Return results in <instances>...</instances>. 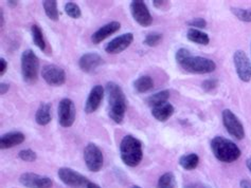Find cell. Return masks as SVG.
I'll return each mask as SVG.
<instances>
[{"label": "cell", "mask_w": 251, "mask_h": 188, "mask_svg": "<svg viewBox=\"0 0 251 188\" xmlns=\"http://www.w3.org/2000/svg\"><path fill=\"white\" fill-rule=\"evenodd\" d=\"M217 86H219V81H217L216 79H209V80L203 81L201 84V88L206 92L213 91V90H215L217 88Z\"/></svg>", "instance_id": "obj_32"}, {"label": "cell", "mask_w": 251, "mask_h": 188, "mask_svg": "<svg viewBox=\"0 0 251 188\" xmlns=\"http://www.w3.org/2000/svg\"><path fill=\"white\" fill-rule=\"evenodd\" d=\"M17 2L18 1H16V0H14V1H13V0H9V1H6V3H8V5H10L11 8H15V6L17 5Z\"/></svg>", "instance_id": "obj_39"}, {"label": "cell", "mask_w": 251, "mask_h": 188, "mask_svg": "<svg viewBox=\"0 0 251 188\" xmlns=\"http://www.w3.org/2000/svg\"><path fill=\"white\" fill-rule=\"evenodd\" d=\"M121 28V23L119 21H111L107 24H104L99 30H97L94 34L91 35V42L95 44L101 43L103 41L106 40L107 37L115 34Z\"/></svg>", "instance_id": "obj_17"}, {"label": "cell", "mask_w": 251, "mask_h": 188, "mask_svg": "<svg viewBox=\"0 0 251 188\" xmlns=\"http://www.w3.org/2000/svg\"><path fill=\"white\" fill-rule=\"evenodd\" d=\"M187 24L189 25L190 28H193V29L197 28V30H198V29L206 28L207 27V21H206V19H203V18H194V19H192V21H188Z\"/></svg>", "instance_id": "obj_33"}, {"label": "cell", "mask_w": 251, "mask_h": 188, "mask_svg": "<svg viewBox=\"0 0 251 188\" xmlns=\"http://www.w3.org/2000/svg\"><path fill=\"white\" fill-rule=\"evenodd\" d=\"M41 73L44 81L50 86L59 87L66 83L65 71L56 64H45Z\"/></svg>", "instance_id": "obj_11"}, {"label": "cell", "mask_w": 251, "mask_h": 188, "mask_svg": "<svg viewBox=\"0 0 251 188\" xmlns=\"http://www.w3.org/2000/svg\"><path fill=\"white\" fill-rule=\"evenodd\" d=\"M223 123L231 137L236 140L245 138V130H244L243 124L230 109H225L223 111Z\"/></svg>", "instance_id": "obj_8"}, {"label": "cell", "mask_w": 251, "mask_h": 188, "mask_svg": "<svg viewBox=\"0 0 251 188\" xmlns=\"http://www.w3.org/2000/svg\"><path fill=\"white\" fill-rule=\"evenodd\" d=\"M120 157L126 166H138L143 158L142 143L133 135H125L120 143Z\"/></svg>", "instance_id": "obj_3"}, {"label": "cell", "mask_w": 251, "mask_h": 188, "mask_svg": "<svg viewBox=\"0 0 251 188\" xmlns=\"http://www.w3.org/2000/svg\"><path fill=\"white\" fill-rule=\"evenodd\" d=\"M0 18H1V24H0V27L3 28L4 25V16H3V11L1 10V12H0Z\"/></svg>", "instance_id": "obj_41"}, {"label": "cell", "mask_w": 251, "mask_h": 188, "mask_svg": "<svg viewBox=\"0 0 251 188\" xmlns=\"http://www.w3.org/2000/svg\"><path fill=\"white\" fill-rule=\"evenodd\" d=\"M163 35L161 33H158V32H151L144 38L143 43L148 47H156L162 42Z\"/></svg>", "instance_id": "obj_28"}, {"label": "cell", "mask_w": 251, "mask_h": 188, "mask_svg": "<svg viewBox=\"0 0 251 188\" xmlns=\"http://www.w3.org/2000/svg\"><path fill=\"white\" fill-rule=\"evenodd\" d=\"M84 160L89 171L99 172L102 169L104 164L103 153L101 151V149L96 144H94V143H89V144L85 147Z\"/></svg>", "instance_id": "obj_6"}, {"label": "cell", "mask_w": 251, "mask_h": 188, "mask_svg": "<svg viewBox=\"0 0 251 188\" xmlns=\"http://www.w3.org/2000/svg\"><path fill=\"white\" fill-rule=\"evenodd\" d=\"M108 115L117 124H121L126 111V97L122 88L114 82L106 84Z\"/></svg>", "instance_id": "obj_2"}, {"label": "cell", "mask_w": 251, "mask_h": 188, "mask_svg": "<svg viewBox=\"0 0 251 188\" xmlns=\"http://www.w3.org/2000/svg\"><path fill=\"white\" fill-rule=\"evenodd\" d=\"M233 63L237 76L242 82L248 83L251 80V63L245 52L237 50L233 54Z\"/></svg>", "instance_id": "obj_10"}, {"label": "cell", "mask_w": 251, "mask_h": 188, "mask_svg": "<svg viewBox=\"0 0 251 188\" xmlns=\"http://www.w3.org/2000/svg\"><path fill=\"white\" fill-rule=\"evenodd\" d=\"M153 4L156 9H164L169 5V1H163V0H154Z\"/></svg>", "instance_id": "obj_36"}, {"label": "cell", "mask_w": 251, "mask_h": 188, "mask_svg": "<svg viewBox=\"0 0 251 188\" xmlns=\"http://www.w3.org/2000/svg\"><path fill=\"white\" fill-rule=\"evenodd\" d=\"M52 120V108L50 104L44 103L38 107L35 113V121L38 125L46 126L48 125Z\"/></svg>", "instance_id": "obj_20"}, {"label": "cell", "mask_w": 251, "mask_h": 188, "mask_svg": "<svg viewBox=\"0 0 251 188\" xmlns=\"http://www.w3.org/2000/svg\"><path fill=\"white\" fill-rule=\"evenodd\" d=\"M86 188H101V187L99 186L98 184H96V183L89 182V183H88V185H87V187H86Z\"/></svg>", "instance_id": "obj_40"}, {"label": "cell", "mask_w": 251, "mask_h": 188, "mask_svg": "<svg viewBox=\"0 0 251 188\" xmlns=\"http://www.w3.org/2000/svg\"><path fill=\"white\" fill-rule=\"evenodd\" d=\"M25 134L21 131H11L1 135L0 138V148L10 149L23 144L25 142Z\"/></svg>", "instance_id": "obj_18"}, {"label": "cell", "mask_w": 251, "mask_h": 188, "mask_svg": "<svg viewBox=\"0 0 251 188\" xmlns=\"http://www.w3.org/2000/svg\"><path fill=\"white\" fill-rule=\"evenodd\" d=\"M104 63V60L101 55H99L95 52L91 53H85L78 60V67L85 73H92L99 67Z\"/></svg>", "instance_id": "obj_15"}, {"label": "cell", "mask_w": 251, "mask_h": 188, "mask_svg": "<svg viewBox=\"0 0 251 188\" xmlns=\"http://www.w3.org/2000/svg\"><path fill=\"white\" fill-rule=\"evenodd\" d=\"M43 6L46 15L49 17V19H51L52 21H58V9L55 0H45L43 1Z\"/></svg>", "instance_id": "obj_26"}, {"label": "cell", "mask_w": 251, "mask_h": 188, "mask_svg": "<svg viewBox=\"0 0 251 188\" xmlns=\"http://www.w3.org/2000/svg\"><path fill=\"white\" fill-rule=\"evenodd\" d=\"M246 166H247L248 169L251 171V158L247 159V161H246Z\"/></svg>", "instance_id": "obj_42"}, {"label": "cell", "mask_w": 251, "mask_h": 188, "mask_svg": "<svg viewBox=\"0 0 251 188\" xmlns=\"http://www.w3.org/2000/svg\"><path fill=\"white\" fill-rule=\"evenodd\" d=\"M57 174L62 182L71 188H86L89 183L87 178L69 167L59 168Z\"/></svg>", "instance_id": "obj_7"}, {"label": "cell", "mask_w": 251, "mask_h": 188, "mask_svg": "<svg viewBox=\"0 0 251 188\" xmlns=\"http://www.w3.org/2000/svg\"><path fill=\"white\" fill-rule=\"evenodd\" d=\"M19 182L27 188H51L53 185L50 178L39 176V174L33 172L23 173L19 177Z\"/></svg>", "instance_id": "obj_13"}, {"label": "cell", "mask_w": 251, "mask_h": 188, "mask_svg": "<svg viewBox=\"0 0 251 188\" xmlns=\"http://www.w3.org/2000/svg\"><path fill=\"white\" fill-rule=\"evenodd\" d=\"M175 60L182 70L193 74H208L212 73L216 69L213 61L202 56H194L188 49H178L175 54Z\"/></svg>", "instance_id": "obj_1"}, {"label": "cell", "mask_w": 251, "mask_h": 188, "mask_svg": "<svg viewBox=\"0 0 251 188\" xmlns=\"http://www.w3.org/2000/svg\"><path fill=\"white\" fill-rule=\"evenodd\" d=\"M250 50H251V46H250Z\"/></svg>", "instance_id": "obj_44"}, {"label": "cell", "mask_w": 251, "mask_h": 188, "mask_svg": "<svg viewBox=\"0 0 251 188\" xmlns=\"http://www.w3.org/2000/svg\"><path fill=\"white\" fill-rule=\"evenodd\" d=\"M6 69H8V63L4 60L3 57L0 58V76H3L6 72Z\"/></svg>", "instance_id": "obj_34"}, {"label": "cell", "mask_w": 251, "mask_h": 188, "mask_svg": "<svg viewBox=\"0 0 251 188\" xmlns=\"http://www.w3.org/2000/svg\"><path fill=\"white\" fill-rule=\"evenodd\" d=\"M130 188H141L140 186H138V185H134V186H131Z\"/></svg>", "instance_id": "obj_43"}, {"label": "cell", "mask_w": 251, "mask_h": 188, "mask_svg": "<svg viewBox=\"0 0 251 188\" xmlns=\"http://www.w3.org/2000/svg\"><path fill=\"white\" fill-rule=\"evenodd\" d=\"M232 14L237 17V19L244 22H251V9H242V8H231Z\"/></svg>", "instance_id": "obj_29"}, {"label": "cell", "mask_w": 251, "mask_h": 188, "mask_svg": "<svg viewBox=\"0 0 251 188\" xmlns=\"http://www.w3.org/2000/svg\"><path fill=\"white\" fill-rule=\"evenodd\" d=\"M31 34L33 38V42H34L35 46L41 49L42 51H46L47 43H46L42 29L39 28L37 24H33L31 27Z\"/></svg>", "instance_id": "obj_25"}, {"label": "cell", "mask_w": 251, "mask_h": 188, "mask_svg": "<svg viewBox=\"0 0 251 188\" xmlns=\"http://www.w3.org/2000/svg\"><path fill=\"white\" fill-rule=\"evenodd\" d=\"M214 157L223 163H233L241 157V149L235 143L224 137H215L211 141Z\"/></svg>", "instance_id": "obj_4"}, {"label": "cell", "mask_w": 251, "mask_h": 188, "mask_svg": "<svg viewBox=\"0 0 251 188\" xmlns=\"http://www.w3.org/2000/svg\"><path fill=\"white\" fill-rule=\"evenodd\" d=\"M184 188H212V187H211V186L208 185V184L196 182V183H190V184L184 186Z\"/></svg>", "instance_id": "obj_35"}, {"label": "cell", "mask_w": 251, "mask_h": 188, "mask_svg": "<svg viewBox=\"0 0 251 188\" xmlns=\"http://www.w3.org/2000/svg\"><path fill=\"white\" fill-rule=\"evenodd\" d=\"M21 67L23 80L27 84H34L38 77L39 60L32 50L28 49L23 52L21 57Z\"/></svg>", "instance_id": "obj_5"}, {"label": "cell", "mask_w": 251, "mask_h": 188, "mask_svg": "<svg viewBox=\"0 0 251 188\" xmlns=\"http://www.w3.org/2000/svg\"><path fill=\"white\" fill-rule=\"evenodd\" d=\"M200 163V157L196 153H189L182 155L179 159V165L186 170H193Z\"/></svg>", "instance_id": "obj_24"}, {"label": "cell", "mask_w": 251, "mask_h": 188, "mask_svg": "<svg viewBox=\"0 0 251 188\" xmlns=\"http://www.w3.org/2000/svg\"><path fill=\"white\" fill-rule=\"evenodd\" d=\"M169 99H170L169 90H162V91H159L158 93H155L153 95H151L150 97H148L145 102H147L148 106L154 108L156 106L161 105V104L167 103Z\"/></svg>", "instance_id": "obj_23"}, {"label": "cell", "mask_w": 251, "mask_h": 188, "mask_svg": "<svg viewBox=\"0 0 251 188\" xmlns=\"http://www.w3.org/2000/svg\"><path fill=\"white\" fill-rule=\"evenodd\" d=\"M174 111L175 109L173 105L167 102L151 109V115H153L157 121L167 122L171 116L174 114Z\"/></svg>", "instance_id": "obj_19"}, {"label": "cell", "mask_w": 251, "mask_h": 188, "mask_svg": "<svg viewBox=\"0 0 251 188\" xmlns=\"http://www.w3.org/2000/svg\"><path fill=\"white\" fill-rule=\"evenodd\" d=\"M130 13L136 22L139 23L141 27L147 28L153 23V17L149 8L141 0H134L130 2Z\"/></svg>", "instance_id": "obj_12"}, {"label": "cell", "mask_w": 251, "mask_h": 188, "mask_svg": "<svg viewBox=\"0 0 251 188\" xmlns=\"http://www.w3.org/2000/svg\"><path fill=\"white\" fill-rule=\"evenodd\" d=\"M65 12L69 17L74 19H78L82 16V12L80 6L75 2H67L65 4Z\"/></svg>", "instance_id": "obj_30"}, {"label": "cell", "mask_w": 251, "mask_h": 188, "mask_svg": "<svg viewBox=\"0 0 251 188\" xmlns=\"http://www.w3.org/2000/svg\"><path fill=\"white\" fill-rule=\"evenodd\" d=\"M18 157L25 162H34L37 159V154L32 149H24V150L19 151Z\"/></svg>", "instance_id": "obj_31"}, {"label": "cell", "mask_w": 251, "mask_h": 188, "mask_svg": "<svg viewBox=\"0 0 251 188\" xmlns=\"http://www.w3.org/2000/svg\"><path fill=\"white\" fill-rule=\"evenodd\" d=\"M9 89H10L9 84H6V83H1V84H0V94H1V95H3V94H5L6 92H8Z\"/></svg>", "instance_id": "obj_37"}, {"label": "cell", "mask_w": 251, "mask_h": 188, "mask_svg": "<svg viewBox=\"0 0 251 188\" xmlns=\"http://www.w3.org/2000/svg\"><path fill=\"white\" fill-rule=\"evenodd\" d=\"M133 86L138 93H145L154 88V81L149 75H142L134 82Z\"/></svg>", "instance_id": "obj_22"}, {"label": "cell", "mask_w": 251, "mask_h": 188, "mask_svg": "<svg viewBox=\"0 0 251 188\" xmlns=\"http://www.w3.org/2000/svg\"><path fill=\"white\" fill-rule=\"evenodd\" d=\"M177 182L173 172H166L158 180V188H176Z\"/></svg>", "instance_id": "obj_27"}, {"label": "cell", "mask_w": 251, "mask_h": 188, "mask_svg": "<svg viewBox=\"0 0 251 188\" xmlns=\"http://www.w3.org/2000/svg\"><path fill=\"white\" fill-rule=\"evenodd\" d=\"M104 92H105L104 88L100 85H97L91 89V91L88 94L87 100H86V103H85L84 110L86 113L90 114V113H94L97 111L98 108L100 107L101 103H102V100L104 97Z\"/></svg>", "instance_id": "obj_16"}, {"label": "cell", "mask_w": 251, "mask_h": 188, "mask_svg": "<svg viewBox=\"0 0 251 188\" xmlns=\"http://www.w3.org/2000/svg\"><path fill=\"white\" fill-rule=\"evenodd\" d=\"M187 38L190 42H195L197 44H201V46H207L210 42V37L207 33L193 28H190L188 30Z\"/></svg>", "instance_id": "obj_21"}, {"label": "cell", "mask_w": 251, "mask_h": 188, "mask_svg": "<svg viewBox=\"0 0 251 188\" xmlns=\"http://www.w3.org/2000/svg\"><path fill=\"white\" fill-rule=\"evenodd\" d=\"M241 188H251V182L249 180H242L240 182Z\"/></svg>", "instance_id": "obj_38"}, {"label": "cell", "mask_w": 251, "mask_h": 188, "mask_svg": "<svg viewBox=\"0 0 251 188\" xmlns=\"http://www.w3.org/2000/svg\"><path fill=\"white\" fill-rule=\"evenodd\" d=\"M134 42L133 33H125L110 41L105 46V52L108 54H119L126 50Z\"/></svg>", "instance_id": "obj_14"}, {"label": "cell", "mask_w": 251, "mask_h": 188, "mask_svg": "<svg viewBox=\"0 0 251 188\" xmlns=\"http://www.w3.org/2000/svg\"><path fill=\"white\" fill-rule=\"evenodd\" d=\"M58 123L64 128H69L75 121V106L70 99H63L57 108Z\"/></svg>", "instance_id": "obj_9"}]
</instances>
